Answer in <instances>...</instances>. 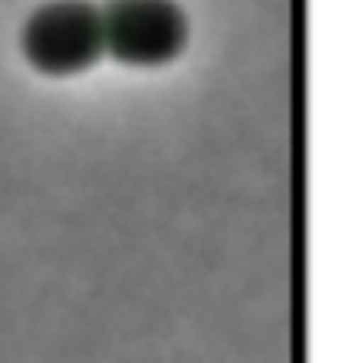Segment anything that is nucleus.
I'll return each mask as SVG.
<instances>
[{"label":"nucleus","instance_id":"1","mask_svg":"<svg viewBox=\"0 0 363 363\" xmlns=\"http://www.w3.org/2000/svg\"><path fill=\"white\" fill-rule=\"evenodd\" d=\"M26 64L45 77H77L106 55L102 10L86 0H48L19 29Z\"/></svg>","mask_w":363,"mask_h":363},{"label":"nucleus","instance_id":"2","mask_svg":"<svg viewBox=\"0 0 363 363\" xmlns=\"http://www.w3.org/2000/svg\"><path fill=\"white\" fill-rule=\"evenodd\" d=\"M106 55L128 67H163L188 45V16L176 0H108L102 10Z\"/></svg>","mask_w":363,"mask_h":363}]
</instances>
